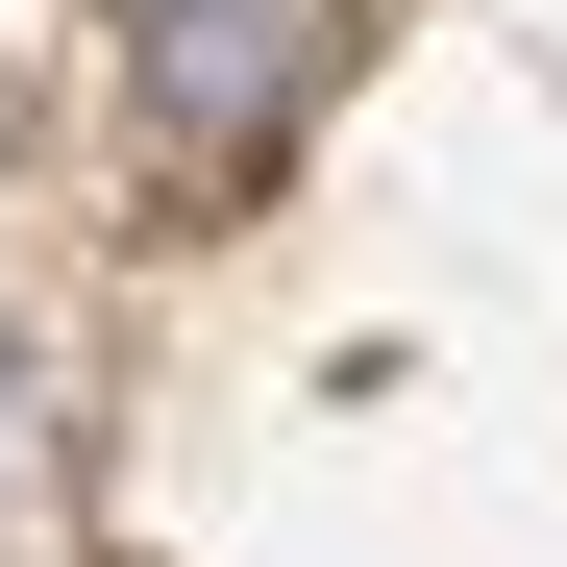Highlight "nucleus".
<instances>
[{"instance_id":"f257e3e1","label":"nucleus","mask_w":567,"mask_h":567,"mask_svg":"<svg viewBox=\"0 0 567 567\" xmlns=\"http://www.w3.org/2000/svg\"><path fill=\"white\" fill-rule=\"evenodd\" d=\"M0 395H25V370H0ZM0 444H25V420H0Z\"/></svg>"}]
</instances>
